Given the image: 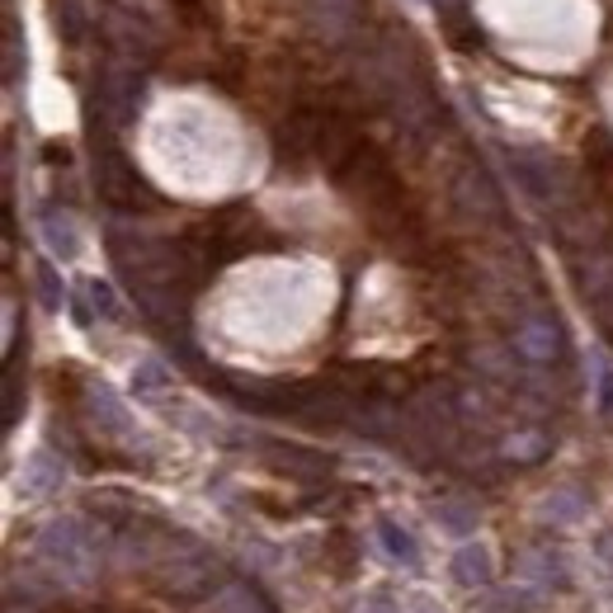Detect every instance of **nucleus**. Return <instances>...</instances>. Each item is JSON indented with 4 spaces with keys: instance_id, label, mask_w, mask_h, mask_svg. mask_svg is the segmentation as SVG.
Listing matches in <instances>:
<instances>
[{
    "instance_id": "nucleus-1",
    "label": "nucleus",
    "mask_w": 613,
    "mask_h": 613,
    "mask_svg": "<svg viewBox=\"0 0 613 613\" xmlns=\"http://www.w3.org/2000/svg\"><path fill=\"white\" fill-rule=\"evenodd\" d=\"M43 226H47L52 251H57V255H76V226H72V222H57V213H52Z\"/></svg>"
},
{
    "instance_id": "nucleus-2",
    "label": "nucleus",
    "mask_w": 613,
    "mask_h": 613,
    "mask_svg": "<svg viewBox=\"0 0 613 613\" xmlns=\"http://www.w3.org/2000/svg\"><path fill=\"white\" fill-rule=\"evenodd\" d=\"M91 297H95V307L104 311V317H118V303H114V293L104 284H91Z\"/></svg>"
}]
</instances>
